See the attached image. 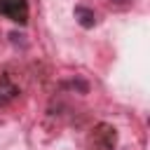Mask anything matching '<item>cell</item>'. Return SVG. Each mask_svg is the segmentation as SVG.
<instances>
[{"label": "cell", "mask_w": 150, "mask_h": 150, "mask_svg": "<svg viewBox=\"0 0 150 150\" xmlns=\"http://www.w3.org/2000/svg\"><path fill=\"white\" fill-rule=\"evenodd\" d=\"M0 14L9 21L26 23L28 21V0H0Z\"/></svg>", "instance_id": "1"}, {"label": "cell", "mask_w": 150, "mask_h": 150, "mask_svg": "<svg viewBox=\"0 0 150 150\" xmlns=\"http://www.w3.org/2000/svg\"><path fill=\"white\" fill-rule=\"evenodd\" d=\"M91 145H96L98 150H112L115 148V141H117V134H115V129L110 127V124H105V122H101V124H96V129H94V134H91Z\"/></svg>", "instance_id": "2"}, {"label": "cell", "mask_w": 150, "mask_h": 150, "mask_svg": "<svg viewBox=\"0 0 150 150\" xmlns=\"http://www.w3.org/2000/svg\"><path fill=\"white\" fill-rule=\"evenodd\" d=\"M16 96H19V87L12 82V77H9L7 73H2V75H0V105L14 101Z\"/></svg>", "instance_id": "3"}, {"label": "cell", "mask_w": 150, "mask_h": 150, "mask_svg": "<svg viewBox=\"0 0 150 150\" xmlns=\"http://www.w3.org/2000/svg\"><path fill=\"white\" fill-rule=\"evenodd\" d=\"M75 16H77V21H80L84 28H91V26L96 23L94 9H89V7H84V5H77V7H75Z\"/></svg>", "instance_id": "4"}, {"label": "cell", "mask_w": 150, "mask_h": 150, "mask_svg": "<svg viewBox=\"0 0 150 150\" xmlns=\"http://www.w3.org/2000/svg\"><path fill=\"white\" fill-rule=\"evenodd\" d=\"M112 2H127V0H112Z\"/></svg>", "instance_id": "5"}]
</instances>
